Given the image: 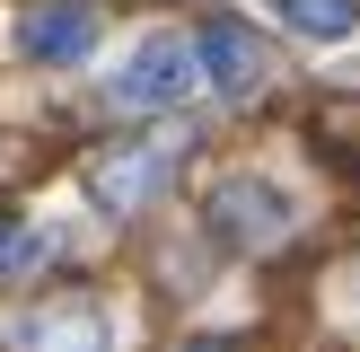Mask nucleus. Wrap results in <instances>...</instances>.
Listing matches in <instances>:
<instances>
[{
    "instance_id": "f03ea898",
    "label": "nucleus",
    "mask_w": 360,
    "mask_h": 352,
    "mask_svg": "<svg viewBox=\"0 0 360 352\" xmlns=\"http://www.w3.org/2000/svg\"><path fill=\"white\" fill-rule=\"evenodd\" d=\"M211 229H220L229 246H273V238H290V203H281L264 176H229V185L211 194Z\"/></svg>"
},
{
    "instance_id": "6e6552de",
    "label": "nucleus",
    "mask_w": 360,
    "mask_h": 352,
    "mask_svg": "<svg viewBox=\"0 0 360 352\" xmlns=\"http://www.w3.org/2000/svg\"><path fill=\"white\" fill-rule=\"evenodd\" d=\"M18 264H35V238L18 220H0V273H18Z\"/></svg>"
},
{
    "instance_id": "1a4fd4ad",
    "label": "nucleus",
    "mask_w": 360,
    "mask_h": 352,
    "mask_svg": "<svg viewBox=\"0 0 360 352\" xmlns=\"http://www.w3.org/2000/svg\"><path fill=\"white\" fill-rule=\"evenodd\" d=\"M185 352H238V344H185Z\"/></svg>"
},
{
    "instance_id": "423d86ee",
    "label": "nucleus",
    "mask_w": 360,
    "mask_h": 352,
    "mask_svg": "<svg viewBox=\"0 0 360 352\" xmlns=\"http://www.w3.org/2000/svg\"><path fill=\"white\" fill-rule=\"evenodd\" d=\"M281 18H290L299 35H316V44H334V35L360 27V0H281Z\"/></svg>"
},
{
    "instance_id": "0eeeda50",
    "label": "nucleus",
    "mask_w": 360,
    "mask_h": 352,
    "mask_svg": "<svg viewBox=\"0 0 360 352\" xmlns=\"http://www.w3.org/2000/svg\"><path fill=\"white\" fill-rule=\"evenodd\" d=\"M150 185H158V158H132V168H97V194H105L115 211H132Z\"/></svg>"
},
{
    "instance_id": "20e7f679",
    "label": "nucleus",
    "mask_w": 360,
    "mask_h": 352,
    "mask_svg": "<svg viewBox=\"0 0 360 352\" xmlns=\"http://www.w3.org/2000/svg\"><path fill=\"white\" fill-rule=\"evenodd\" d=\"M18 53H27V62H88V53H97V9H88V0L27 9L18 18Z\"/></svg>"
},
{
    "instance_id": "9d476101",
    "label": "nucleus",
    "mask_w": 360,
    "mask_h": 352,
    "mask_svg": "<svg viewBox=\"0 0 360 352\" xmlns=\"http://www.w3.org/2000/svg\"><path fill=\"white\" fill-rule=\"evenodd\" d=\"M352 299H360V273H352Z\"/></svg>"
},
{
    "instance_id": "39448f33",
    "label": "nucleus",
    "mask_w": 360,
    "mask_h": 352,
    "mask_svg": "<svg viewBox=\"0 0 360 352\" xmlns=\"http://www.w3.org/2000/svg\"><path fill=\"white\" fill-rule=\"evenodd\" d=\"M18 352H105V317L88 308V299H62V308H35L9 326Z\"/></svg>"
},
{
    "instance_id": "f257e3e1",
    "label": "nucleus",
    "mask_w": 360,
    "mask_h": 352,
    "mask_svg": "<svg viewBox=\"0 0 360 352\" xmlns=\"http://www.w3.org/2000/svg\"><path fill=\"white\" fill-rule=\"evenodd\" d=\"M193 62L211 70V88H229V97H255L264 70H273V53H264L255 27H238V18H202V35H193Z\"/></svg>"
},
{
    "instance_id": "7ed1b4c3",
    "label": "nucleus",
    "mask_w": 360,
    "mask_h": 352,
    "mask_svg": "<svg viewBox=\"0 0 360 352\" xmlns=\"http://www.w3.org/2000/svg\"><path fill=\"white\" fill-rule=\"evenodd\" d=\"M193 88V35H150L132 70H115V106H176Z\"/></svg>"
}]
</instances>
